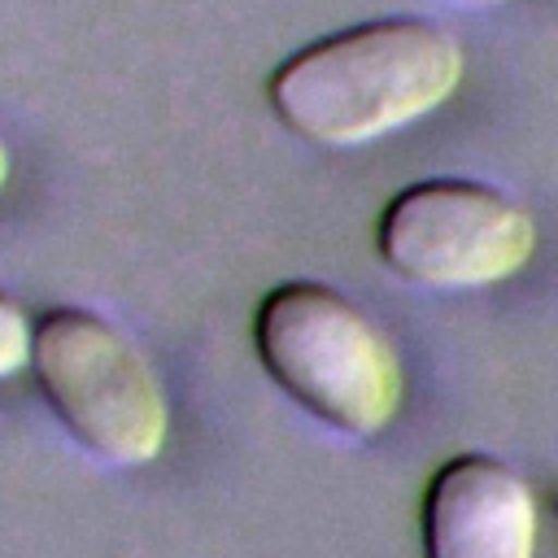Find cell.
<instances>
[{
	"label": "cell",
	"mask_w": 558,
	"mask_h": 558,
	"mask_svg": "<svg viewBox=\"0 0 558 558\" xmlns=\"http://www.w3.org/2000/svg\"><path fill=\"white\" fill-rule=\"evenodd\" d=\"M466 4H501V0H466Z\"/></svg>",
	"instance_id": "8"
},
{
	"label": "cell",
	"mask_w": 558,
	"mask_h": 558,
	"mask_svg": "<svg viewBox=\"0 0 558 558\" xmlns=\"http://www.w3.org/2000/svg\"><path fill=\"white\" fill-rule=\"evenodd\" d=\"M375 253L414 288H488L532 262L536 218L493 183L418 179L384 201L375 218Z\"/></svg>",
	"instance_id": "4"
},
{
	"label": "cell",
	"mask_w": 558,
	"mask_h": 558,
	"mask_svg": "<svg viewBox=\"0 0 558 558\" xmlns=\"http://www.w3.org/2000/svg\"><path fill=\"white\" fill-rule=\"evenodd\" d=\"M462 44L427 17H375L283 57L266 78L275 118L327 148L371 144L445 105L462 83Z\"/></svg>",
	"instance_id": "1"
},
{
	"label": "cell",
	"mask_w": 558,
	"mask_h": 558,
	"mask_svg": "<svg viewBox=\"0 0 558 558\" xmlns=\"http://www.w3.org/2000/svg\"><path fill=\"white\" fill-rule=\"evenodd\" d=\"M4 179H9V144L0 140V187H4Z\"/></svg>",
	"instance_id": "7"
},
{
	"label": "cell",
	"mask_w": 558,
	"mask_h": 558,
	"mask_svg": "<svg viewBox=\"0 0 558 558\" xmlns=\"http://www.w3.org/2000/svg\"><path fill=\"white\" fill-rule=\"evenodd\" d=\"M26 362H31V318L17 305V296L0 288V379L17 375Z\"/></svg>",
	"instance_id": "6"
},
{
	"label": "cell",
	"mask_w": 558,
	"mask_h": 558,
	"mask_svg": "<svg viewBox=\"0 0 558 558\" xmlns=\"http://www.w3.org/2000/svg\"><path fill=\"white\" fill-rule=\"evenodd\" d=\"M423 558H532L536 493L493 453H453L423 488Z\"/></svg>",
	"instance_id": "5"
},
{
	"label": "cell",
	"mask_w": 558,
	"mask_h": 558,
	"mask_svg": "<svg viewBox=\"0 0 558 558\" xmlns=\"http://www.w3.org/2000/svg\"><path fill=\"white\" fill-rule=\"evenodd\" d=\"M31 375L52 418L109 466L153 462L170 410L148 353L87 305H52L31 323Z\"/></svg>",
	"instance_id": "3"
},
{
	"label": "cell",
	"mask_w": 558,
	"mask_h": 558,
	"mask_svg": "<svg viewBox=\"0 0 558 558\" xmlns=\"http://www.w3.org/2000/svg\"><path fill=\"white\" fill-rule=\"evenodd\" d=\"M253 349L270 384L323 427L379 436L405 397V371L379 323L318 279L275 283L253 310Z\"/></svg>",
	"instance_id": "2"
}]
</instances>
